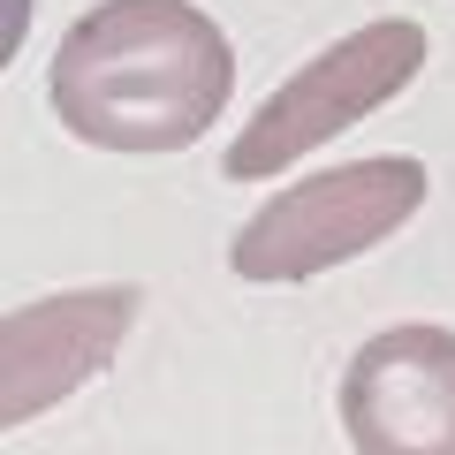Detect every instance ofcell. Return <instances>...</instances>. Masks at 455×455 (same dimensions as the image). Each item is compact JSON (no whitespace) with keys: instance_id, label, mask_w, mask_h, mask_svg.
I'll return each instance as SVG.
<instances>
[{"instance_id":"1","label":"cell","mask_w":455,"mask_h":455,"mask_svg":"<svg viewBox=\"0 0 455 455\" xmlns=\"http://www.w3.org/2000/svg\"><path fill=\"white\" fill-rule=\"evenodd\" d=\"M46 92L99 152H182L235 92V46L190 0H99L68 23Z\"/></svg>"},{"instance_id":"4","label":"cell","mask_w":455,"mask_h":455,"mask_svg":"<svg viewBox=\"0 0 455 455\" xmlns=\"http://www.w3.org/2000/svg\"><path fill=\"white\" fill-rule=\"evenodd\" d=\"M341 425L357 455H455V334L387 326L341 372Z\"/></svg>"},{"instance_id":"5","label":"cell","mask_w":455,"mask_h":455,"mask_svg":"<svg viewBox=\"0 0 455 455\" xmlns=\"http://www.w3.org/2000/svg\"><path fill=\"white\" fill-rule=\"evenodd\" d=\"M137 326V289H68L0 319V425L46 418L61 395L99 379Z\"/></svg>"},{"instance_id":"3","label":"cell","mask_w":455,"mask_h":455,"mask_svg":"<svg viewBox=\"0 0 455 455\" xmlns=\"http://www.w3.org/2000/svg\"><path fill=\"white\" fill-rule=\"evenodd\" d=\"M418 68H425V31L410 16L349 31L341 46H326L319 61H304L259 114H251V130L228 145L220 175L228 182H259V175H274V167H296L304 152H319L326 137H341L372 107H387Z\"/></svg>"},{"instance_id":"2","label":"cell","mask_w":455,"mask_h":455,"mask_svg":"<svg viewBox=\"0 0 455 455\" xmlns=\"http://www.w3.org/2000/svg\"><path fill=\"white\" fill-rule=\"evenodd\" d=\"M418 205H425V167L403 160V152L326 167V175L281 190L274 205H259V220L228 251V266L243 281H259V289H289V281H311L326 266L387 243Z\"/></svg>"}]
</instances>
